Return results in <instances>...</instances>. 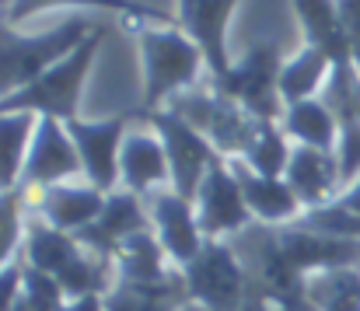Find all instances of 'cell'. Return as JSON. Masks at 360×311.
<instances>
[{"mask_svg":"<svg viewBox=\"0 0 360 311\" xmlns=\"http://www.w3.org/2000/svg\"><path fill=\"white\" fill-rule=\"evenodd\" d=\"M136 39L140 77H143V108L158 112L182 91L203 84L210 77L200 46L179 25H154V21H122Z\"/></svg>","mask_w":360,"mask_h":311,"instance_id":"1","label":"cell"},{"mask_svg":"<svg viewBox=\"0 0 360 311\" xmlns=\"http://www.w3.org/2000/svg\"><path fill=\"white\" fill-rule=\"evenodd\" d=\"M25 262L46 277H53L63 294L74 298H88V294H109L116 284V269L109 259L95 255L77 234L56 231L46 220L28 213V231H25V248H21Z\"/></svg>","mask_w":360,"mask_h":311,"instance_id":"2","label":"cell"},{"mask_svg":"<svg viewBox=\"0 0 360 311\" xmlns=\"http://www.w3.org/2000/svg\"><path fill=\"white\" fill-rule=\"evenodd\" d=\"M95 28H98V21H91L84 14L60 21L46 32H21L0 18V99L28 88L53 63L70 56Z\"/></svg>","mask_w":360,"mask_h":311,"instance_id":"3","label":"cell"},{"mask_svg":"<svg viewBox=\"0 0 360 311\" xmlns=\"http://www.w3.org/2000/svg\"><path fill=\"white\" fill-rule=\"evenodd\" d=\"M105 42V25H98L70 56H63L60 63H53L42 77H35L28 88L0 99V112H32V115H49L60 122H74L81 119V99H84V84L91 77V67L98 60V49Z\"/></svg>","mask_w":360,"mask_h":311,"instance_id":"4","label":"cell"},{"mask_svg":"<svg viewBox=\"0 0 360 311\" xmlns=\"http://www.w3.org/2000/svg\"><path fill=\"white\" fill-rule=\"evenodd\" d=\"M165 108H172V112L182 115L186 122H193V126L214 144V151H217L221 158H228V161H231V158H241V151H245V144H248V137H252V129H255V115L245 112L235 99H228V95L217 88L214 77H207L203 84L182 91L179 99H172Z\"/></svg>","mask_w":360,"mask_h":311,"instance_id":"5","label":"cell"},{"mask_svg":"<svg viewBox=\"0 0 360 311\" xmlns=\"http://www.w3.org/2000/svg\"><path fill=\"white\" fill-rule=\"evenodd\" d=\"M189 301L207 311H241L248 294V273L231 238H210L203 252L182 266Z\"/></svg>","mask_w":360,"mask_h":311,"instance_id":"6","label":"cell"},{"mask_svg":"<svg viewBox=\"0 0 360 311\" xmlns=\"http://www.w3.org/2000/svg\"><path fill=\"white\" fill-rule=\"evenodd\" d=\"M283 53L276 42H255L231 63V70L217 81V88L235 99V102L252 112L255 119H276L283 115V99H280V67Z\"/></svg>","mask_w":360,"mask_h":311,"instance_id":"7","label":"cell"},{"mask_svg":"<svg viewBox=\"0 0 360 311\" xmlns=\"http://www.w3.org/2000/svg\"><path fill=\"white\" fill-rule=\"evenodd\" d=\"M147 126H154V133L161 137L165 151H168V168H172V189L182 193L186 200L196 196L200 182L207 179L210 165L221 158L214 151V144L182 115H175L172 108H158V112H136Z\"/></svg>","mask_w":360,"mask_h":311,"instance_id":"8","label":"cell"},{"mask_svg":"<svg viewBox=\"0 0 360 311\" xmlns=\"http://www.w3.org/2000/svg\"><path fill=\"white\" fill-rule=\"evenodd\" d=\"M193 207L200 217V227H203V238H238L245 227H252V210L245 203V193H241V182L231 168L228 158H217L207 172V179L200 182L196 196H193Z\"/></svg>","mask_w":360,"mask_h":311,"instance_id":"9","label":"cell"},{"mask_svg":"<svg viewBox=\"0 0 360 311\" xmlns=\"http://www.w3.org/2000/svg\"><path fill=\"white\" fill-rule=\"evenodd\" d=\"M133 119H136V112H122V115H109V119H74V122H67V129H70V137L77 144V154H81L84 182L98 186L102 193L120 189V151Z\"/></svg>","mask_w":360,"mask_h":311,"instance_id":"10","label":"cell"},{"mask_svg":"<svg viewBox=\"0 0 360 311\" xmlns=\"http://www.w3.org/2000/svg\"><path fill=\"white\" fill-rule=\"evenodd\" d=\"M77 179H84V168H81V154H77V144H74L67 122L42 115L35 126L32 147H28L21 186L25 189H49L60 182H77Z\"/></svg>","mask_w":360,"mask_h":311,"instance_id":"11","label":"cell"},{"mask_svg":"<svg viewBox=\"0 0 360 311\" xmlns=\"http://www.w3.org/2000/svg\"><path fill=\"white\" fill-rule=\"evenodd\" d=\"M238 4L241 0H175V25L200 46L214 81H221L235 63L228 49V28Z\"/></svg>","mask_w":360,"mask_h":311,"instance_id":"12","label":"cell"},{"mask_svg":"<svg viewBox=\"0 0 360 311\" xmlns=\"http://www.w3.org/2000/svg\"><path fill=\"white\" fill-rule=\"evenodd\" d=\"M143 203H147V213H150V227H154L165 255L172 259V266L182 269L186 262H193L203 252L207 238H203V227H200L193 200H186L182 193H175L168 186V189L150 193Z\"/></svg>","mask_w":360,"mask_h":311,"instance_id":"13","label":"cell"},{"mask_svg":"<svg viewBox=\"0 0 360 311\" xmlns=\"http://www.w3.org/2000/svg\"><path fill=\"white\" fill-rule=\"evenodd\" d=\"M21 196H25L32 217L46 220L56 231L81 234L88 224L98 220L109 193H102L98 186L81 179V182H60V186H49V189H25L21 186Z\"/></svg>","mask_w":360,"mask_h":311,"instance_id":"14","label":"cell"},{"mask_svg":"<svg viewBox=\"0 0 360 311\" xmlns=\"http://www.w3.org/2000/svg\"><path fill=\"white\" fill-rule=\"evenodd\" d=\"M172 186V168H168V151L154 126H136L126 133L120 151V189L147 200L158 189Z\"/></svg>","mask_w":360,"mask_h":311,"instance_id":"15","label":"cell"},{"mask_svg":"<svg viewBox=\"0 0 360 311\" xmlns=\"http://www.w3.org/2000/svg\"><path fill=\"white\" fill-rule=\"evenodd\" d=\"M140 231H150V213H147V203L126 189H112L105 196V207L98 213L95 224H88L77 238L102 259L112 262V252L120 248L126 238L140 234Z\"/></svg>","mask_w":360,"mask_h":311,"instance_id":"16","label":"cell"},{"mask_svg":"<svg viewBox=\"0 0 360 311\" xmlns=\"http://www.w3.org/2000/svg\"><path fill=\"white\" fill-rule=\"evenodd\" d=\"M283 179L304 210L326 207V203L340 200V193H343V175H340L336 154L319 151V147H294Z\"/></svg>","mask_w":360,"mask_h":311,"instance_id":"17","label":"cell"},{"mask_svg":"<svg viewBox=\"0 0 360 311\" xmlns=\"http://www.w3.org/2000/svg\"><path fill=\"white\" fill-rule=\"evenodd\" d=\"M235 175L241 182V193H245V203L252 210V220L255 224H266V227H287V224H297L304 207L297 203L294 189L287 186V179H269V175H259L252 168H245L241 161H231Z\"/></svg>","mask_w":360,"mask_h":311,"instance_id":"18","label":"cell"},{"mask_svg":"<svg viewBox=\"0 0 360 311\" xmlns=\"http://www.w3.org/2000/svg\"><path fill=\"white\" fill-rule=\"evenodd\" d=\"M105 11V14H116L122 21H154V25H175V14L154 7V4H143V0H11V7L0 14L7 25L21 28L25 21H32L35 14H46V11Z\"/></svg>","mask_w":360,"mask_h":311,"instance_id":"19","label":"cell"},{"mask_svg":"<svg viewBox=\"0 0 360 311\" xmlns=\"http://www.w3.org/2000/svg\"><path fill=\"white\" fill-rule=\"evenodd\" d=\"M290 4H294V14H297L304 46L322 49L336 67L354 63L350 46H347V35H343V25H340L336 0H290Z\"/></svg>","mask_w":360,"mask_h":311,"instance_id":"20","label":"cell"},{"mask_svg":"<svg viewBox=\"0 0 360 311\" xmlns=\"http://www.w3.org/2000/svg\"><path fill=\"white\" fill-rule=\"evenodd\" d=\"M283 133L290 137L294 147H319V151H336L340 140V115L329 108V102L319 99H304L283 108L280 115Z\"/></svg>","mask_w":360,"mask_h":311,"instance_id":"21","label":"cell"},{"mask_svg":"<svg viewBox=\"0 0 360 311\" xmlns=\"http://www.w3.org/2000/svg\"><path fill=\"white\" fill-rule=\"evenodd\" d=\"M112 269H116V280H126V284H158V280H168L179 266H172V259L165 255L150 227V231L126 238L112 252Z\"/></svg>","mask_w":360,"mask_h":311,"instance_id":"22","label":"cell"},{"mask_svg":"<svg viewBox=\"0 0 360 311\" xmlns=\"http://www.w3.org/2000/svg\"><path fill=\"white\" fill-rule=\"evenodd\" d=\"M336 63L315 49V46H304L297 53H290L280 67V99H283V108L294 102H304V99H319L333 77Z\"/></svg>","mask_w":360,"mask_h":311,"instance_id":"23","label":"cell"},{"mask_svg":"<svg viewBox=\"0 0 360 311\" xmlns=\"http://www.w3.org/2000/svg\"><path fill=\"white\" fill-rule=\"evenodd\" d=\"M189 301L182 269H175L168 280L158 284H126L116 280L105 294V311H179Z\"/></svg>","mask_w":360,"mask_h":311,"instance_id":"24","label":"cell"},{"mask_svg":"<svg viewBox=\"0 0 360 311\" xmlns=\"http://www.w3.org/2000/svg\"><path fill=\"white\" fill-rule=\"evenodd\" d=\"M35 126L39 115L32 112H0V193L21 189Z\"/></svg>","mask_w":360,"mask_h":311,"instance_id":"25","label":"cell"},{"mask_svg":"<svg viewBox=\"0 0 360 311\" xmlns=\"http://www.w3.org/2000/svg\"><path fill=\"white\" fill-rule=\"evenodd\" d=\"M290 151H294V144H290V137L283 133V126L276 119H255V129H252L241 158H231V161H241L245 168H252L259 175L283 179Z\"/></svg>","mask_w":360,"mask_h":311,"instance_id":"26","label":"cell"},{"mask_svg":"<svg viewBox=\"0 0 360 311\" xmlns=\"http://www.w3.org/2000/svg\"><path fill=\"white\" fill-rule=\"evenodd\" d=\"M315 311H360V269H326L308 277Z\"/></svg>","mask_w":360,"mask_h":311,"instance_id":"27","label":"cell"},{"mask_svg":"<svg viewBox=\"0 0 360 311\" xmlns=\"http://www.w3.org/2000/svg\"><path fill=\"white\" fill-rule=\"evenodd\" d=\"M25 231H28V203L21 189L0 193V269L21 259L25 248Z\"/></svg>","mask_w":360,"mask_h":311,"instance_id":"28","label":"cell"},{"mask_svg":"<svg viewBox=\"0 0 360 311\" xmlns=\"http://www.w3.org/2000/svg\"><path fill=\"white\" fill-rule=\"evenodd\" d=\"M301 224L311 227V231H319V234L360 241V213L350 207H343L340 200H333V203H326V207L304 210V213H301Z\"/></svg>","mask_w":360,"mask_h":311,"instance_id":"29","label":"cell"},{"mask_svg":"<svg viewBox=\"0 0 360 311\" xmlns=\"http://www.w3.org/2000/svg\"><path fill=\"white\" fill-rule=\"evenodd\" d=\"M21 301H25L28 311H63L70 298L63 294V287L53 277H46V273H39L25 262V294H21Z\"/></svg>","mask_w":360,"mask_h":311,"instance_id":"30","label":"cell"},{"mask_svg":"<svg viewBox=\"0 0 360 311\" xmlns=\"http://www.w3.org/2000/svg\"><path fill=\"white\" fill-rule=\"evenodd\" d=\"M336 161L343 175V189L360 175V122H340V140H336Z\"/></svg>","mask_w":360,"mask_h":311,"instance_id":"31","label":"cell"},{"mask_svg":"<svg viewBox=\"0 0 360 311\" xmlns=\"http://www.w3.org/2000/svg\"><path fill=\"white\" fill-rule=\"evenodd\" d=\"M25 294V255L0 269V311H14Z\"/></svg>","mask_w":360,"mask_h":311,"instance_id":"32","label":"cell"},{"mask_svg":"<svg viewBox=\"0 0 360 311\" xmlns=\"http://www.w3.org/2000/svg\"><path fill=\"white\" fill-rule=\"evenodd\" d=\"M336 11H340V25H343L354 67L360 70V0H336Z\"/></svg>","mask_w":360,"mask_h":311,"instance_id":"33","label":"cell"},{"mask_svg":"<svg viewBox=\"0 0 360 311\" xmlns=\"http://www.w3.org/2000/svg\"><path fill=\"white\" fill-rule=\"evenodd\" d=\"M63 311H105V298L102 294H88V298H74L67 301Z\"/></svg>","mask_w":360,"mask_h":311,"instance_id":"34","label":"cell"},{"mask_svg":"<svg viewBox=\"0 0 360 311\" xmlns=\"http://www.w3.org/2000/svg\"><path fill=\"white\" fill-rule=\"evenodd\" d=\"M340 203L360 213V175L354 179V182H350V186H347V189H343V193H340Z\"/></svg>","mask_w":360,"mask_h":311,"instance_id":"35","label":"cell"},{"mask_svg":"<svg viewBox=\"0 0 360 311\" xmlns=\"http://www.w3.org/2000/svg\"><path fill=\"white\" fill-rule=\"evenodd\" d=\"M179 311H207V308H203V305H196V301H186Z\"/></svg>","mask_w":360,"mask_h":311,"instance_id":"36","label":"cell"}]
</instances>
